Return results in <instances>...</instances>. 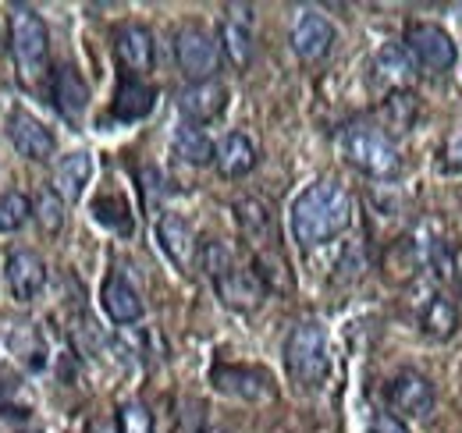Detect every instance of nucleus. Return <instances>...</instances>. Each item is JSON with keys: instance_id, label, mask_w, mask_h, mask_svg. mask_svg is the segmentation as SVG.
Instances as JSON below:
<instances>
[{"instance_id": "nucleus-1", "label": "nucleus", "mask_w": 462, "mask_h": 433, "mask_svg": "<svg viewBox=\"0 0 462 433\" xmlns=\"http://www.w3.org/2000/svg\"><path fill=\"white\" fill-rule=\"evenodd\" d=\"M352 224V196L342 181L320 178L291 203V235L302 249H317Z\"/></svg>"}, {"instance_id": "nucleus-2", "label": "nucleus", "mask_w": 462, "mask_h": 433, "mask_svg": "<svg viewBox=\"0 0 462 433\" xmlns=\"http://www.w3.org/2000/svg\"><path fill=\"white\" fill-rule=\"evenodd\" d=\"M342 157L356 170H363L366 178H377V181L399 178V170H402L399 146L377 124H348L342 132Z\"/></svg>"}, {"instance_id": "nucleus-3", "label": "nucleus", "mask_w": 462, "mask_h": 433, "mask_svg": "<svg viewBox=\"0 0 462 433\" xmlns=\"http://www.w3.org/2000/svg\"><path fill=\"white\" fill-rule=\"evenodd\" d=\"M285 370L289 377L306 387L317 391L324 387L331 377V348H328V330L320 324H295L285 341Z\"/></svg>"}, {"instance_id": "nucleus-4", "label": "nucleus", "mask_w": 462, "mask_h": 433, "mask_svg": "<svg viewBox=\"0 0 462 433\" xmlns=\"http://www.w3.org/2000/svg\"><path fill=\"white\" fill-rule=\"evenodd\" d=\"M11 54H14L22 82L32 86V82H40L47 75L51 36H47L43 18L32 7H25V4H14L11 7Z\"/></svg>"}, {"instance_id": "nucleus-5", "label": "nucleus", "mask_w": 462, "mask_h": 433, "mask_svg": "<svg viewBox=\"0 0 462 433\" xmlns=\"http://www.w3.org/2000/svg\"><path fill=\"white\" fill-rule=\"evenodd\" d=\"M405 54L412 64H420L423 71H448L456 64V40L448 36V29L434 25V22H409L405 29Z\"/></svg>"}, {"instance_id": "nucleus-6", "label": "nucleus", "mask_w": 462, "mask_h": 433, "mask_svg": "<svg viewBox=\"0 0 462 433\" xmlns=\"http://www.w3.org/2000/svg\"><path fill=\"white\" fill-rule=\"evenodd\" d=\"M174 60H178V68H181L185 78L207 82V78H214V71L221 64V47H217V40L207 29L181 25L178 36H174Z\"/></svg>"}, {"instance_id": "nucleus-7", "label": "nucleus", "mask_w": 462, "mask_h": 433, "mask_svg": "<svg viewBox=\"0 0 462 433\" xmlns=\"http://www.w3.org/2000/svg\"><path fill=\"white\" fill-rule=\"evenodd\" d=\"M7 139H11V146H14L25 161H36V163H47L54 157V150H58L54 132H51L40 117H32L29 110H22V107H14L7 114Z\"/></svg>"}, {"instance_id": "nucleus-8", "label": "nucleus", "mask_w": 462, "mask_h": 433, "mask_svg": "<svg viewBox=\"0 0 462 433\" xmlns=\"http://www.w3.org/2000/svg\"><path fill=\"white\" fill-rule=\"evenodd\" d=\"M228 107V86L221 78H207V82H192L178 93V110L185 117V124H207L217 121Z\"/></svg>"}, {"instance_id": "nucleus-9", "label": "nucleus", "mask_w": 462, "mask_h": 433, "mask_svg": "<svg viewBox=\"0 0 462 433\" xmlns=\"http://www.w3.org/2000/svg\"><path fill=\"white\" fill-rule=\"evenodd\" d=\"M331 43H335V25L320 14V11H302L291 25V51L299 60L306 64H317L331 54Z\"/></svg>"}, {"instance_id": "nucleus-10", "label": "nucleus", "mask_w": 462, "mask_h": 433, "mask_svg": "<svg viewBox=\"0 0 462 433\" xmlns=\"http://www.w3.org/2000/svg\"><path fill=\"white\" fill-rule=\"evenodd\" d=\"M4 281L14 302H32L47 284V267L32 249H14L4 263Z\"/></svg>"}, {"instance_id": "nucleus-11", "label": "nucleus", "mask_w": 462, "mask_h": 433, "mask_svg": "<svg viewBox=\"0 0 462 433\" xmlns=\"http://www.w3.org/2000/svg\"><path fill=\"white\" fill-rule=\"evenodd\" d=\"M217 284V295H221V302L228 306V309H238V313H253V309H260V302L267 299V284H263V277L253 271V267H231L225 277H217L214 281Z\"/></svg>"}, {"instance_id": "nucleus-12", "label": "nucleus", "mask_w": 462, "mask_h": 433, "mask_svg": "<svg viewBox=\"0 0 462 433\" xmlns=\"http://www.w3.org/2000/svg\"><path fill=\"white\" fill-rule=\"evenodd\" d=\"M221 22V51L231 64L242 71L253 60V7L249 4H228Z\"/></svg>"}, {"instance_id": "nucleus-13", "label": "nucleus", "mask_w": 462, "mask_h": 433, "mask_svg": "<svg viewBox=\"0 0 462 433\" xmlns=\"http://www.w3.org/2000/svg\"><path fill=\"white\" fill-rule=\"evenodd\" d=\"M210 380H214V387L221 394L242 398V401H267V398H274V383L256 366H214Z\"/></svg>"}, {"instance_id": "nucleus-14", "label": "nucleus", "mask_w": 462, "mask_h": 433, "mask_svg": "<svg viewBox=\"0 0 462 433\" xmlns=\"http://www.w3.org/2000/svg\"><path fill=\"white\" fill-rule=\"evenodd\" d=\"M388 401H392V409L402 412V416L427 419L430 409H434V387H430L427 377L405 370V373H399V377L388 383Z\"/></svg>"}, {"instance_id": "nucleus-15", "label": "nucleus", "mask_w": 462, "mask_h": 433, "mask_svg": "<svg viewBox=\"0 0 462 433\" xmlns=\"http://www.w3.org/2000/svg\"><path fill=\"white\" fill-rule=\"evenodd\" d=\"M115 54H117V60H121L128 71H135V75L153 71V64H157V43H153V32H150L146 25H139V22H132V25L117 29Z\"/></svg>"}, {"instance_id": "nucleus-16", "label": "nucleus", "mask_w": 462, "mask_h": 433, "mask_svg": "<svg viewBox=\"0 0 462 433\" xmlns=\"http://www.w3.org/2000/svg\"><path fill=\"white\" fill-rule=\"evenodd\" d=\"M157 242L164 249V256L171 260L178 271H189L192 260H196V235H192V224L181 214H164L157 220Z\"/></svg>"}, {"instance_id": "nucleus-17", "label": "nucleus", "mask_w": 462, "mask_h": 433, "mask_svg": "<svg viewBox=\"0 0 462 433\" xmlns=\"http://www.w3.org/2000/svg\"><path fill=\"white\" fill-rule=\"evenodd\" d=\"M51 100H54V107H58L64 121L79 124L86 107H89V86L82 82V75L75 68L60 64L58 71H54V78H51Z\"/></svg>"}, {"instance_id": "nucleus-18", "label": "nucleus", "mask_w": 462, "mask_h": 433, "mask_svg": "<svg viewBox=\"0 0 462 433\" xmlns=\"http://www.w3.org/2000/svg\"><path fill=\"white\" fill-rule=\"evenodd\" d=\"M235 220H238V231L242 238L256 249V253H267L274 245V216H271V207L260 203L256 196H242L235 203Z\"/></svg>"}, {"instance_id": "nucleus-19", "label": "nucleus", "mask_w": 462, "mask_h": 433, "mask_svg": "<svg viewBox=\"0 0 462 433\" xmlns=\"http://www.w3.org/2000/svg\"><path fill=\"white\" fill-rule=\"evenodd\" d=\"M427 263V253L420 249V242L412 238V235H402V238H395L388 249H384V260H381V271L384 277L392 281V284H409L420 267Z\"/></svg>"}, {"instance_id": "nucleus-20", "label": "nucleus", "mask_w": 462, "mask_h": 433, "mask_svg": "<svg viewBox=\"0 0 462 433\" xmlns=\"http://www.w3.org/2000/svg\"><path fill=\"white\" fill-rule=\"evenodd\" d=\"M100 302H104V309H107V317H111L115 324H135V320L143 317V299H139V291H135L121 273H111V277L104 281Z\"/></svg>"}, {"instance_id": "nucleus-21", "label": "nucleus", "mask_w": 462, "mask_h": 433, "mask_svg": "<svg viewBox=\"0 0 462 433\" xmlns=\"http://www.w3.org/2000/svg\"><path fill=\"white\" fill-rule=\"evenodd\" d=\"M214 163H217V174L221 178H245L253 167H256V146L249 135L242 132H231L221 139L217 153H214Z\"/></svg>"}, {"instance_id": "nucleus-22", "label": "nucleus", "mask_w": 462, "mask_h": 433, "mask_svg": "<svg viewBox=\"0 0 462 433\" xmlns=\"http://www.w3.org/2000/svg\"><path fill=\"white\" fill-rule=\"evenodd\" d=\"M89 174H93V161H89V153H68V157H60V163L54 167V192H58L64 203H75L82 192H86V185H89Z\"/></svg>"}, {"instance_id": "nucleus-23", "label": "nucleus", "mask_w": 462, "mask_h": 433, "mask_svg": "<svg viewBox=\"0 0 462 433\" xmlns=\"http://www.w3.org/2000/svg\"><path fill=\"white\" fill-rule=\"evenodd\" d=\"M153 104H157V93H153L146 82H139V78H121L111 110H115L117 121H139V117H146V114L153 110Z\"/></svg>"}, {"instance_id": "nucleus-24", "label": "nucleus", "mask_w": 462, "mask_h": 433, "mask_svg": "<svg viewBox=\"0 0 462 433\" xmlns=\"http://www.w3.org/2000/svg\"><path fill=\"white\" fill-rule=\"evenodd\" d=\"M420 327L434 341L456 337V330H459V306L452 299H445V295H430L427 306H423V313H420Z\"/></svg>"}, {"instance_id": "nucleus-25", "label": "nucleus", "mask_w": 462, "mask_h": 433, "mask_svg": "<svg viewBox=\"0 0 462 433\" xmlns=\"http://www.w3.org/2000/svg\"><path fill=\"white\" fill-rule=\"evenodd\" d=\"M174 153H178V161L192 163V167H207V163H214L217 146L207 139V132L199 124H181L174 132Z\"/></svg>"}, {"instance_id": "nucleus-26", "label": "nucleus", "mask_w": 462, "mask_h": 433, "mask_svg": "<svg viewBox=\"0 0 462 433\" xmlns=\"http://www.w3.org/2000/svg\"><path fill=\"white\" fill-rule=\"evenodd\" d=\"M377 78H384L392 86V93L395 89L402 93V86L412 78V60L405 54V47H384L377 54Z\"/></svg>"}, {"instance_id": "nucleus-27", "label": "nucleus", "mask_w": 462, "mask_h": 433, "mask_svg": "<svg viewBox=\"0 0 462 433\" xmlns=\"http://www.w3.org/2000/svg\"><path fill=\"white\" fill-rule=\"evenodd\" d=\"M196 260H199V271L207 273V277H225V273L235 267V256H231V249L221 242V238H207V242H199V249H196Z\"/></svg>"}, {"instance_id": "nucleus-28", "label": "nucleus", "mask_w": 462, "mask_h": 433, "mask_svg": "<svg viewBox=\"0 0 462 433\" xmlns=\"http://www.w3.org/2000/svg\"><path fill=\"white\" fill-rule=\"evenodd\" d=\"M32 216L40 220V227L47 235H58L60 227H64V199H60L54 189H43L36 196V203H32Z\"/></svg>"}, {"instance_id": "nucleus-29", "label": "nucleus", "mask_w": 462, "mask_h": 433, "mask_svg": "<svg viewBox=\"0 0 462 433\" xmlns=\"http://www.w3.org/2000/svg\"><path fill=\"white\" fill-rule=\"evenodd\" d=\"M93 216H97L100 224H107L111 231H121V235L132 231V214H128V203H125L121 196H100V199L93 203Z\"/></svg>"}, {"instance_id": "nucleus-30", "label": "nucleus", "mask_w": 462, "mask_h": 433, "mask_svg": "<svg viewBox=\"0 0 462 433\" xmlns=\"http://www.w3.org/2000/svg\"><path fill=\"white\" fill-rule=\"evenodd\" d=\"M29 216H32L29 196H22V192H4V196H0V231H4V235L18 231Z\"/></svg>"}, {"instance_id": "nucleus-31", "label": "nucleus", "mask_w": 462, "mask_h": 433, "mask_svg": "<svg viewBox=\"0 0 462 433\" xmlns=\"http://www.w3.org/2000/svg\"><path fill=\"white\" fill-rule=\"evenodd\" d=\"M384 117L392 121L395 132H405V128L412 124V117H416V100H412L409 93H392V97L384 100Z\"/></svg>"}, {"instance_id": "nucleus-32", "label": "nucleus", "mask_w": 462, "mask_h": 433, "mask_svg": "<svg viewBox=\"0 0 462 433\" xmlns=\"http://www.w3.org/2000/svg\"><path fill=\"white\" fill-rule=\"evenodd\" d=\"M117 433H153V416L143 405H121Z\"/></svg>"}, {"instance_id": "nucleus-33", "label": "nucleus", "mask_w": 462, "mask_h": 433, "mask_svg": "<svg viewBox=\"0 0 462 433\" xmlns=\"http://www.w3.org/2000/svg\"><path fill=\"white\" fill-rule=\"evenodd\" d=\"M441 170H452V174H462V132L441 150Z\"/></svg>"}, {"instance_id": "nucleus-34", "label": "nucleus", "mask_w": 462, "mask_h": 433, "mask_svg": "<svg viewBox=\"0 0 462 433\" xmlns=\"http://www.w3.org/2000/svg\"><path fill=\"white\" fill-rule=\"evenodd\" d=\"M370 433H409V427L402 423V416L377 412V416H374V423H370Z\"/></svg>"}, {"instance_id": "nucleus-35", "label": "nucleus", "mask_w": 462, "mask_h": 433, "mask_svg": "<svg viewBox=\"0 0 462 433\" xmlns=\"http://www.w3.org/2000/svg\"><path fill=\"white\" fill-rule=\"evenodd\" d=\"M459 295H462V271H459Z\"/></svg>"}, {"instance_id": "nucleus-36", "label": "nucleus", "mask_w": 462, "mask_h": 433, "mask_svg": "<svg viewBox=\"0 0 462 433\" xmlns=\"http://www.w3.org/2000/svg\"><path fill=\"white\" fill-rule=\"evenodd\" d=\"M210 433H217V430H210Z\"/></svg>"}]
</instances>
